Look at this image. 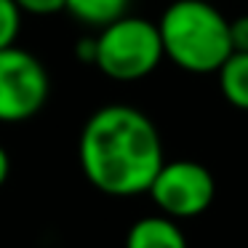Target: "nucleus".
Here are the masks:
<instances>
[{"label":"nucleus","instance_id":"1","mask_svg":"<svg viewBox=\"0 0 248 248\" xmlns=\"http://www.w3.org/2000/svg\"><path fill=\"white\" fill-rule=\"evenodd\" d=\"M83 176L104 195L134 198L150 189L166 163L155 123L128 104H107L86 120L78 141Z\"/></svg>","mask_w":248,"mask_h":248},{"label":"nucleus","instance_id":"2","mask_svg":"<svg viewBox=\"0 0 248 248\" xmlns=\"http://www.w3.org/2000/svg\"><path fill=\"white\" fill-rule=\"evenodd\" d=\"M163 56L179 70L211 75L232 54L230 22L211 0H173L157 22Z\"/></svg>","mask_w":248,"mask_h":248},{"label":"nucleus","instance_id":"3","mask_svg":"<svg viewBox=\"0 0 248 248\" xmlns=\"http://www.w3.org/2000/svg\"><path fill=\"white\" fill-rule=\"evenodd\" d=\"M163 62V40L157 24L141 16H120L96 35L99 72L120 83H134L152 75Z\"/></svg>","mask_w":248,"mask_h":248},{"label":"nucleus","instance_id":"4","mask_svg":"<svg viewBox=\"0 0 248 248\" xmlns=\"http://www.w3.org/2000/svg\"><path fill=\"white\" fill-rule=\"evenodd\" d=\"M51 78L43 62L24 48L0 51V123H24L46 107Z\"/></svg>","mask_w":248,"mask_h":248},{"label":"nucleus","instance_id":"5","mask_svg":"<svg viewBox=\"0 0 248 248\" xmlns=\"http://www.w3.org/2000/svg\"><path fill=\"white\" fill-rule=\"evenodd\" d=\"M163 216L192 219L211 208L216 195L214 173L198 160H171L163 163L147 189Z\"/></svg>","mask_w":248,"mask_h":248},{"label":"nucleus","instance_id":"6","mask_svg":"<svg viewBox=\"0 0 248 248\" xmlns=\"http://www.w3.org/2000/svg\"><path fill=\"white\" fill-rule=\"evenodd\" d=\"M125 248H187V237L171 216H144L131 224Z\"/></svg>","mask_w":248,"mask_h":248},{"label":"nucleus","instance_id":"7","mask_svg":"<svg viewBox=\"0 0 248 248\" xmlns=\"http://www.w3.org/2000/svg\"><path fill=\"white\" fill-rule=\"evenodd\" d=\"M219 78V91L232 107L248 112V54L232 51L224 59V64L216 70Z\"/></svg>","mask_w":248,"mask_h":248},{"label":"nucleus","instance_id":"8","mask_svg":"<svg viewBox=\"0 0 248 248\" xmlns=\"http://www.w3.org/2000/svg\"><path fill=\"white\" fill-rule=\"evenodd\" d=\"M131 0H67L64 11H70L78 22L86 27H107V24L118 22L120 16L128 14Z\"/></svg>","mask_w":248,"mask_h":248},{"label":"nucleus","instance_id":"9","mask_svg":"<svg viewBox=\"0 0 248 248\" xmlns=\"http://www.w3.org/2000/svg\"><path fill=\"white\" fill-rule=\"evenodd\" d=\"M22 30V11L14 0H0V51L16 46Z\"/></svg>","mask_w":248,"mask_h":248},{"label":"nucleus","instance_id":"10","mask_svg":"<svg viewBox=\"0 0 248 248\" xmlns=\"http://www.w3.org/2000/svg\"><path fill=\"white\" fill-rule=\"evenodd\" d=\"M22 14H32V16H51V14L64 11L67 0H14Z\"/></svg>","mask_w":248,"mask_h":248},{"label":"nucleus","instance_id":"11","mask_svg":"<svg viewBox=\"0 0 248 248\" xmlns=\"http://www.w3.org/2000/svg\"><path fill=\"white\" fill-rule=\"evenodd\" d=\"M230 43H232V51L248 54V14L230 22Z\"/></svg>","mask_w":248,"mask_h":248},{"label":"nucleus","instance_id":"12","mask_svg":"<svg viewBox=\"0 0 248 248\" xmlns=\"http://www.w3.org/2000/svg\"><path fill=\"white\" fill-rule=\"evenodd\" d=\"M75 54H78L80 62H91L93 64V59H96V38H80L78 40Z\"/></svg>","mask_w":248,"mask_h":248},{"label":"nucleus","instance_id":"13","mask_svg":"<svg viewBox=\"0 0 248 248\" xmlns=\"http://www.w3.org/2000/svg\"><path fill=\"white\" fill-rule=\"evenodd\" d=\"M8 173H11V157H8V152L3 150V144H0V187L6 184Z\"/></svg>","mask_w":248,"mask_h":248}]
</instances>
